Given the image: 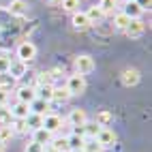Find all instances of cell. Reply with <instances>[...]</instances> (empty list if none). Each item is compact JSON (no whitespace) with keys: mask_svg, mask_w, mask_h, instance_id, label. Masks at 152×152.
I'll use <instances>...</instances> for the list:
<instances>
[{"mask_svg":"<svg viewBox=\"0 0 152 152\" xmlns=\"http://www.w3.org/2000/svg\"><path fill=\"white\" fill-rule=\"evenodd\" d=\"M139 79H141V75H139V71H137V69H124V71H122V84H124L126 88L137 86V84H139Z\"/></svg>","mask_w":152,"mask_h":152,"instance_id":"cell-11","label":"cell"},{"mask_svg":"<svg viewBox=\"0 0 152 152\" xmlns=\"http://www.w3.org/2000/svg\"><path fill=\"white\" fill-rule=\"evenodd\" d=\"M13 129H11V124H0V141L2 144H7V141H11L13 139Z\"/></svg>","mask_w":152,"mask_h":152,"instance_id":"cell-25","label":"cell"},{"mask_svg":"<svg viewBox=\"0 0 152 152\" xmlns=\"http://www.w3.org/2000/svg\"><path fill=\"white\" fill-rule=\"evenodd\" d=\"M11 129H13V133H26V131H28V126H26L24 120H13Z\"/></svg>","mask_w":152,"mask_h":152,"instance_id":"cell-33","label":"cell"},{"mask_svg":"<svg viewBox=\"0 0 152 152\" xmlns=\"http://www.w3.org/2000/svg\"><path fill=\"white\" fill-rule=\"evenodd\" d=\"M126 2H135V0H126Z\"/></svg>","mask_w":152,"mask_h":152,"instance_id":"cell-42","label":"cell"},{"mask_svg":"<svg viewBox=\"0 0 152 152\" xmlns=\"http://www.w3.org/2000/svg\"><path fill=\"white\" fill-rule=\"evenodd\" d=\"M49 144L56 148V152H71V150H69V141H66V137H56V139L49 141Z\"/></svg>","mask_w":152,"mask_h":152,"instance_id":"cell-24","label":"cell"},{"mask_svg":"<svg viewBox=\"0 0 152 152\" xmlns=\"http://www.w3.org/2000/svg\"><path fill=\"white\" fill-rule=\"evenodd\" d=\"M71 94H69V90L66 88H56L54 86V99L52 101H58V103H64V101H69Z\"/></svg>","mask_w":152,"mask_h":152,"instance_id":"cell-26","label":"cell"},{"mask_svg":"<svg viewBox=\"0 0 152 152\" xmlns=\"http://www.w3.org/2000/svg\"><path fill=\"white\" fill-rule=\"evenodd\" d=\"M101 11H103V15H109V13H114L116 11V7H118V2L116 0H99V4H96Z\"/></svg>","mask_w":152,"mask_h":152,"instance_id":"cell-21","label":"cell"},{"mask_svg":"<svg viewBox=\"0 0 152 152\" xmlns=\"http://www.w3.org/2000/svg\"><path fill=\"white\" fill-rule=\"evenodd\" d=\"M64 88L69 90V94H71V96H79V94H84V92H86V79H84V75H77V73H75V75H69Z\"/></svg>","mask_w":152,"mask_h":152,"instance_id":"cell-1","label":"cell"},{"mask_svg":"<svg viewBox=\"0 0 152 152\" xmlns=\"http://www.w3.org/2000/svg\"><path fill=\"white\" fill-rule=\"evenodd\" d=\"M7 150V144H2V141H0V152H4Z\"/></svg>","mask_w":152,"mask_h":152,"instance_id":"cell-39","label":"cell"},{"mask_svg":"<svg viewBox=\"0 0 152 152\" xmlns=\"http://www.w3.org/2000/svg\"><path fill=\"white\" fill-rule=\"evenodd\" d=\"M52 73H45V71H43V73H39L37 75V86H54L52 84Z\"/></svg>","mask_w":152,"mask_h":152,"instance_id":"cell-30","label":"cell"},{"mask_svg":"<svg viewBox=\"0 0 152 152\" xmlns=\"http://www.w3.org/2000/svg\"><path fill=\"white\" fill-rule=\"evenodd\" d=\"M17 101H19V103H32V101L37 99V92H34V88L32 86H22V88H17Z\"/></svg>","mask_w":152,"mask_h":152,"instance_id":"cell-10","label":"cell"},{"mask_svg":"<svg viewBox=\"0 0 152 152\" xmlns=\"http://www.w3.org/2000/svg\"><path fill=\"white\" fill-rule=\"evenodd\" d=\"M7 101H9V92L7 90H0V107L7 105Z\"/></svg>","mask_w":152,"mask_h":152,"instance_id":"cell-37","label":"cell"},{"mask_svg":"<svg viewBox=\"0 0 152 152\" xmlns=\"http://www.w3.org/2000/svg\"><path fill=\"white\" fill-rule=\"evenodd\" d=\"M99 131H101V126L96 122H86L84 124V139H94Z\"/></svg>","mask_w":152,"mask_h":152,"instance_id":"cell-20","label":"cell"},{"mask_svg":"<svg viewBox=\"0 0 152 152\" xmlns=\"http://www.w3.org/2000/svg\"><path fill=\"white\" fill-rule=\"evenodd\" d=\"M37 58V45L30 43V41H24L22 45L17 47V60H22V62H30V60Z\"/></svg>","mask_w":152,"mask_h":152,"instance_id":"cell-3","label":"cell"},{"mask_svg":"<svg viewBox=\"0 0 152 152\" xmlns=\"http://www.w3.org/2000/svg\"><path fill=\"white\" fill-rule=\"evenodd\" d=\"M28 107H30V114H39V116L49 114V103L47 101H41V99H34Z\"/></svg>","mask_w":152,"mask_h":152,"instance_id":"cell-14","label":"cell"},{"mask_svg":"<svg viewBox=\"0 0 152 152\" xmlns=\"http://www.w3.org/2000/svg\"><path fill=\"white\" fill-rule=\"evenodd\" d=\"M71 24H73V28L79 30V32H84V30H88L90 26H92V24L88 22L86 13H82V11H75V13H73V17H71Z\"/></svg>","mask_w":152,"mask_h":152,"instance_id":"cell-8","label":"cell"},{"mask_svg":"<svg viewBox=\"0 0 152 152\" xmlns=\"http://www.w3.org/2000/svg\"><path fill=\"white\" fill-rule=\"evenodd\" d=\"M41 152H56V148H54V146H52V144H45V146H43V150H41Z\"/></svg>","mask_w":152,"mask_h":152,"instance_id":"cell-38","label":"cell"},{"mask_svg":"<svg viewBox=\"0 0 152 152\" xmlns=\"http://www.w3.org/2000/svg\"><path fill=\"white\" fill-rule=\"evenodd\" d=\"M86 17H88V22H90V24H99L105 15H103V11H101V9L94 4V7H90L88 11H86Z\"/></svg>","mask_w":152,"mask_h":152,"instance_id":"cell-18","label":"cell"},{"mask_svg":"<svg viewBox=\"0 0 152 152\" xmlns=\"http://www.w3.org/2000/svg\"><path fill=\"white\" fill-rule=\"evenodd\" d=\"M28 114H30L28 103H19V101H17V103L11 107V116H13V120H26Z\"/></svg>","mask_w":152,"mask_h":152,"instance_id":"cell-12","label":"cell"},{"mask_svg":"<svg viewBox=\"0 0 152 152\" xmlns=\"http://www.w3.org/2000/svg\"><path fill=\"white\" fill-rule=\"evenodd\" d=\"M47 2H60V0H47Z\"/></svg>","mask_w":152,"mask_h":152,"instance_id":"cell-41","label":"cell"},{"mask_svg":"<svg viewBox=\"0 0 152 152\" xmlns=\"http://www.w3.org/2000/svg\"><path fill=\"white\" fill-rule=\"evenodd\" d=\"M114 120V116L109 114V111H99V116H96V120L94 122L99 124V126H109V122Z\"/></svg>","mask_w":152,"mask_h":152,"instance_id":"cell-27","label":"cell"},{"mask_svg":"<svg viewBox=\"0 0 152 152\" xmlns=\"http://www.w3.org/2000/svg\"><path fill=\"white\" fill-rule=\"evenodd\" d=\"M129 22H131V19H129V17H126V15H124L122 11L114 15V26H116L118 30H122V32H124V28L129 26Z\"/></svg>","mask_w":152,"mask_h":152,"instance_id":"cell-23","label":"cell"},{"mask_svg":"<svg viewBox=\"0 0 152 152\" xmlns=\"http://www.w3.org/2000/svg\"><path fill=\"white\" fill-rule=\"evenodd\" d=\"M71 152H84V148H79V150H71Z\"/></svg>","mask_w":152,"mask_h":152,"instance_id":"cell-40","label":"cell"},{"mask_svg":"<svg viewBox=\"0 0 152 152\" xmlns=\"http://www.w3.org/2000/svg\"><path fill=\"white\" fill-rule=\"evenodd\" d=\"M66 122L73 126V129H75V126H84V124L88 122V114H86V109H79V107L71 109V111H69Z\"/></svg>","mask_w":152,"mask_h":152,"instance_id":"cell-4","label":"cell"},{"mask_svg":"<svg viewBox=\"0 0 152 152\" xmlns=\"http://www.w3.org/2000/svg\"><path fill=\"white\" fill-rule=\"evenodd\" d=\"M101 152H103V150H101Z\"/></svg>","mask_w":152,"mask_h":152,"instance_id":"cell-43","label":"cell"},{"mask_svg":"<svg viewBox=\"0 0 152 152\" xmlns=\"http://www.w3.org/2000/svg\"><path fill=\"white\" fill-rule=\"evenodd\" d=\"M24 122H26V126H28L30 131L41 129V124H43V116H39V114H28V118L24 120Z\"/></svg>","mask_w":152,"mask_h":152,"instance_id":"cell-19","label":"cell"},{"mask_svg":"<svg viewBox=\"0 0 152 152\" xmlns=\"http://www.w3.org/2000/svg\"><path fill=\"white\" fill-rule=\"evenodd\" d=\"M122 13H124L129 19H139L144 11H141V9L137 7V2H126V7H124V11H122Z\"/></svg>","mask_w":152,"mask_h":152,"instance_id":"cell-17","label":"cell"},{"mask_svg":"<svg viewBox=\"0 0 152 152\" xmlns=\"http://www.w3.org/2000/svg\"><path fill=\"white\" fill-rule=\"evenodd\" d=\"M60 2H62V9H64V11H71V13L79 11V0H60Z\"/></svg>","mask_w":152,"mask_h":152,"instance_id":"cell-32","label":"cell"},{"mask_svg":"<svg viewBox=\"0 0 152 152\" xmlns=\"http://www.w3.org/2000/svg\"><path fill=\"white\" fill-rule=\"evenodd\" d=\"M13 122V116H11V107L2 105L0 107V124H11Z\"/></svg>","mask_w":152,"mask_h":152,"instance_id":"cell-29","label":"cell"},{"mask_svg":"<svg viewBox=\"0 0 152 152\" xmlns=\"http://www.w3.org/2000/svg\"><path fill=\"white\" fill-rule=\"evenodd\" d=\"M137 2V7L141 9V11H146V9H150V4H152V0H135Z\"/></svg>","mask_w":152,"mask_h":152,"instance_id":"cell-36","label":"cell"},{"mask_svg":"<svg viewBox=\"0 0 152 152\" xmlns=\"http://www.w3.org/2000/svg\"><path fill=\"white\" fill-rule=\"evenodd\" d=\"M41 126L54 135L56 131L62 129V118H60L58 114H45V116H43V124H41Z\"/></svg>","mask_w":152,"mask_h":152,"instance_id":"cell-5","label":"cell"},{"mask_svg":"<svg viewBox=\"0 0 152 152\" xmlns=\"http://www.w3.org/2000/svg\"><path fill=\"white\" fill-rule=\"evenodd\" d=\"M9 75H11L13 79H22V77L26 75V62H22V60L13 62V60H11V66H9Z\"/></svg>","mask_w":152,"mask_h":152,"instance_id":"cell-15","label":"cell"},{"mask_svg":"<svg viewBox=\"0 0 152 152\" xmlns=\"http://www.w3.org/2000/svg\"><path fill=\"white\" fill-rule=\"evenodd\" d=\"M92 71H94V60H92V56L82 54V56L75 58V73H77V75H88V73H92Z\"/></svg>","mask_w":152,"mask_h":152,"instance_id":"cell-2","label":"cell"},{"mask_svg":"<svg viewBox=\"0 0 152 152\" xmlns=\"http://www.w3.org/2000/svg\"><path fill=\"white\" fill-rule=\"evenodd\" d=\"M9 66H11V58L0 56V73H9Z\"/></svg>","mask_w":152,"mask_h":152,"instance_id":"cell-34","label":"cell"},{"mask_svg":"<svg viewBox=\"0 0 152 152\" xmlns=\"http://www.w3.org/2000/svg\"><path fill=\"white\" fill-rule=\"evenodd\" d=\"M7 11L11 15H15V17H22V15L28 13V2L26 0H11L9 7H7Z\"/></svg>","mask_w":152,"mask_h":152,"instance_id":"cell-9","label":"cell"},{"mask_svg":"<svg viewBox=\"0 0 152 152\" xmlns=\"http://www.w3.org/2000/svg\"><path fill=\"white\" fill-rule=\"evenodd\" d=\"M144 30H146V24L141 22V19H131L129 26L124 28V34H126L129 39H137V37L144 34Z\"/></svg>","mask_w":152,"mask_h":152,"instance_id":"cell-7","label":"cell"},{"mask_svg":"<svg viewBox=\"0 0 152 152\" xmlns=\"http://www.w3.org/2000/svg\"><path fill=\"white\" fill-rule=\"evenodd\" d=\"M94 139H96L103 148H105V146H114V144H116V133H114L109 126H101V131L96 133Z\"/></svg>","mask_w":152,"mask_h":152,"instance_id":"cell-6","label":"cell"},{"mask_svg":"<svg viewBox=\"0 0 152 152\" xmlns=\"http://www.w3.org/2000/svg\"><path fill=\"white\" fill-rule=\"evenodd\" d=\"M34 92H37V99L52 103V99H54V86H37Z\"/></svg>","mask_w":152,"mask_h":152,"instance_id":"cell-16","label":"cell"},{"mask_svg":"<svg viewBox=\"0 0 152 152\" xmlns=\"http://www.w3.org/2000/svg\"><path fill=\"white\" fill-rule=\"evenodd\" d=\"M103 146L96 139H84V152H101Z\"/></svg>","mask_w":152,"mask_h":152,"instance_id":"cell-28","label":"cell"},{"mask_svg":"<svg viewBox=\"0 0 152 152\" xmlns=\"http://www.w3.org/2000/svg\"><path fill=\"white\" fill-rule=\"evenodd\" d=\"M52 139H54V135L49 133V131H45L43 126H41V129H34V131H32V141H37V144H41V146L49 144Z\"/></svg>","mask_w":152,"mask_h":152,"instance_id":"cell-13","label":"cell"},{"mask_svg":"<svg viewBox=\"0 0 152 152\" xmlns=\"http://www.w3.org/2000/svg\"><path fill=\"white\" fill-rule=\"evenodd\" d=\"M43 146L37 144V141H30V144H26V152H41Z\"/></svg>","mask_w":152,"mask_h":152,"instance_id":"cell-35","label":"cell"},{"mask_svg":"<svg viewBox=\"0 0 152 152\" xmlns=\"http://www.w3.org/2000/svg\"><path fill=\"white\" fill-rule=\"evenodd\" d=\"M15 79L9 75V73H0V90H7L9 92V86H13Z\"/></svg>","mask_w":152,"mask_h":152,"instance_id":"cell-31","label":"cell"},{"mask_svg":"<svg viewBox=\"0 0 152 152\" xmlns=\"http://www.w3.org/2000/svg\"><path fill=\"white\" fill-rule=\"evenodd\" d=\"M66 141H69V150H79V148H84V137H79V135H75V133H71V135L66 137Z\"/></svg>","mask_w":152,"mask_h":152,"instance_id":"cell-22","label":"cell"}]
</instances>
